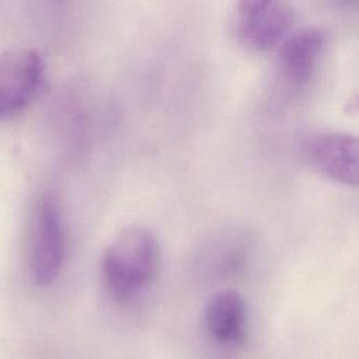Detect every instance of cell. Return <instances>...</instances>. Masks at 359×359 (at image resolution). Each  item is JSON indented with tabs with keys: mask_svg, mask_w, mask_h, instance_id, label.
Listing matches in <instances>:
<instances>
[{
	"mask_svg": "<svg viewBox=\"0 0 359 359\" xmlns=\"http://www.w3.org/2000/svg\"><path fill=\"white\" fill-rule=\"evenodd\" d=\"M46 65L39 52L28 48L0 53V121L24 111L45 81Z\"/></svg>",
	"mask_w": 359,
	"mask_h": 359,
	"instance_id": "3",
	"label": "cell"
},
{
	"mask_svg": "<svg viewBox=\"0 0 359 359\" xmlns=\"http://www.w3.org/2000/svg\"><path fill=\"white\" fill-rule=\"evenodd\" d=\"M205 324L209 334L220 344L237 345L244 339L245 304L234 290L213 294L205 307Z\"/></svg>",
	"mask_w": 359,
	"mask_h": 359,
	"instance_id": "7",
	"label": "cell"
},
{
	"mask_svg": "<svg viewBox=\"0 0 359 359\" xmlns=\"http://www.w3.org/2000/svg\"><path fill=\"white\" fill-rule=\"evenodd\" d=\"M294 21V10L286 1L244 0L237 3L233 29L247 49L266 52L283 43Z\"/></svg>",
	"mask_w": 359,
	"mask_h": 359,
	"instance_id": "2",
	"label": "cell"
},
{
	"mask_svg": "<svg viewBox=\"0 0 359 359\" xmlns=\"http://www.w3.org/2000/svg\"><path fill=\"white\" fill-rule=\"evenodd\" d=\"M324 34L307 28L287 36L280 45L279 69L282 77L293 87H304L314 76V70L324 49Z\"/></svg>",
	"mask_w": 359,
	"mask_h": 359,
	"instance_id": "6",
	"label": "cell"
},
{
	"mask_svg": "<svg viewBox=\"0 0 359 359\" xmlns=\"http://www.w3.org/2000/svg\"><path fill=\"white\" fill-rule=\"evenodd\" d=\"M307 153L324 175L346 185H359L358 136L339 132L321 133L309 142Z\"/></svg>",
	"mask_w": 359,
	"mask_h": 359,
	"instance_id": "5",
	"label": "cell"
},
{
	"mask_svg": "<svg viewBox=\"0 0 359 359\" xmlns=\"http://www.w3.org/2000/svg\"><path fill=\"white\" fill-rule=\"evenodd\" d=\"M66 254V236L55 201L42 198L36 206L31 234L29 268L36 285H50L59 275Z\"/></svg>",
	"mask_w": 359,
	"mask_h": 359,
	"instance_id": "4",
	"label": "cell"
},
{
	"mask_svg": "<svg viewBox=\"0 0 359 359\" xmlns=\"http://www.w3.org/2000/svg\"><path fill=\"white\" fill-rule=\"evenodd\" d=\"M160 262L156 236L146 227L122 230L105 248L101 273L108 293L118 302H129L153 280Z\"/></svg>",
	"mask_w": 359,
	"mask_h": 359,
	"instance_id": "1",
	"label": "cell"
}]
</instances>
